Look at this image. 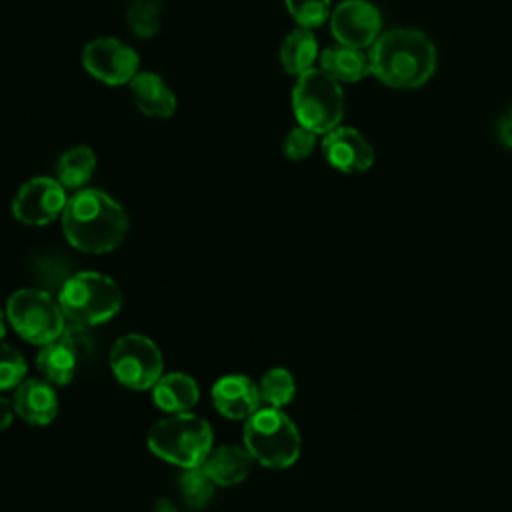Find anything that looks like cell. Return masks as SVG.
<instances>
[{
	"mask_svg": "<svg viewBox=\"0 0 512 512\" xmlns=\"http://www.w3.org/2000/svg\"><path fill=\"white\" fill-rule=\"evenodd\" d=\"M6 316L10 326L30 344H50L66 328L58 300L38 288L16 290L6 302Z\"/></svg>",
	"mask_w": 512,
	"mask_h": 512,
	"instance_id": "cell-7",
	"label": "cell"
},
{
	"mask_svg": "<svg viewBox=\"0 0 512 512\" xmlns=\"http://www.w3.org/2000/svg\"><path fill=\"white\" fill-rule=\"evenodd\" d=\"M110 368L126 388L148 390L162 376L164 362L154 340L142 334H126L110 350Z\"/></svg>",
	"mask_w": 512,
	"mask_h": 512,
	"instance_id": "cell-8",
	"label": "cell"
},
{
	"mask_svg": "<svg viewBox=\"0 0 512 512\" xmlns=\"http://www.w3.org/2000/svg\"><path fill=\"white\" fill-rule=\"evenodd\" d=\"M380 28V12L368 0H344L330 14L332 36L344 46H372L380 36Z\"/></svg>",
	"mask_w": 512,
	"mask_h": 512,
	"instance_id": "cell-11",
	"label": "cell"
},
{
	"mask_svg": "<svg viewBox=\"0 0 512 512\" xmlns=\"http://www.w3.org/2000/svg\"><path fill=\"white\" fill-rule=\"evenodd\" d=\"M320 68L336 82H358L372 74L370 56L362 48L336 44L320 54Z\"/></svg>",
	"mask_w": 512,
	"mask_h": 512,
	"instance_id": "cell-18",
	"label": "cell"
},
{
	"mask_svg": "<svg viewBox=\"0 0 512 512\" xmlns=\"http://www.w3.org/2000/svg\"><path fill=\"white\" fill-rule=\"evenodd\" d=\"M66 202V188L56 178L36 176L18 188L12 214L26 226H46L64 212Z\"/></svg>",
	"mask_w": 512,
	"mask_h": 512,
	"instance_id": "cell-10",
	"label": "cell"
},
{
	"mask_svg": "<svg viewBox=\"0 0 512 512\" xmlns=\"http://www.w3.org/2000/svg\"><path fill=\"white\" fill-rule=\"evenodd\" d=\"M148 448L160 460L180 468L202 466L214 448V434L210 424L192 414L180 412L158 420L148 430Z\"/></svg>",
	"mask_w": 512,
	"mask_h": 512,
	"instance_id": "cell-3",
	"label": "cell"
},
{
	"mask_svg": "<svg viewBox=\"0 0 512 512\" xmlns=\"http://www.w3.org/2000/svg\"><path fill=\"white\" fill-rule=\"evenodd\" d=\"M498 138L504 146L512 148V110H508L498 122Z\"/></svg>",
	"mask_w": 512,
	"mask_h": 512,
	"instance_id": "cell-29",
	"label": "cell"
},
{
	"mask_svg": "<svg viewBox=\"0 0 512 512\" xmlns=\"http://www.w3.org/2000/svg\"><path fill=\"white\" fill-rule=\"evenodd\" d=\"M216 410L230 420H244L260 408L258 384L244 374H226L212 386Z\"/></svg>",
	"mask_w": 512,
	"mask_h": 512,
	"instance_id": "cell-13",
	"label": "cell"
},
{
	"mask_svg": "<svg viewBox=\"0 0 512 512\" xmlns=\"http://www.w3.org/2000/svg\"><path fill=\"white\" fill-rule=\"evenodd\" d=\"M140 56L128 44L116 38H94L82 50V66L96 80L122 86L138 74Z\"/></svg>",
	"mask_w": 512,
	"mask_h": 512,
	"instance_id": "cell-9",
	"label": "cell"
},
{
	"mask_svg": "<svg viewBox=\"0 0 512 512\" xmlns=\"http://www.w3.org/2000/svg\"><path fill=\"white\" fill-rule=\"evenodd\" d=\"M96 168V156L88 146H76L64 152L56 164V180L64 188L84 186Z\"/></svg>",
	"mask_w": 512,
	"mask_h": 512,
	"instance_id": "cell-21",
	"label": "cell"
},
{
	"mask_svg": "<svg viewBox=\"0 0 512 512\" xmlns=\"http://www.w3.org/2000/svg\"><path fill=\"white\" fill-rule=\"evenodd\" d=\"M244 448L266 468H288L300 456V432L280 408H258L246 418Z\"/></svg>",
	"mask_w": 512,
	"mask_h": 512,
	"instance_id": "cell-5",
	"label": "cell"
},
{
	"mask_svg": "<svg viewBox=\"0 0 512 512\" xmlns=\"http://www.w3.org/2000/svg\"><path fill=\"white\" fill-rule=\"evenodd\" d=\"M260 400L272 408L286 406L296 392L294 376L286 368H270L258 382Z\"/></svg>",
	"mask_w": 512,
	"mask_h": 512,
	"instance_id": "cell-22",
	"label": "cell"
},
{
	"mask_svg": "<svg viewBox=\"0 0 512 512\" xmlns=\"http://www.w3.org/2000/svg\"><path fill=\"white\" fill-rule=\"evenodd\" d=\"M6 336V322H4V312L0 310V340Z\"/></svg>",
	"mask_w": 512,
	"mask_h": 512,
	"instance_id": "cell-31",
	"label": "cell"
},
{
	"mask_svg": "<svg viewBox=\"0 0 512 512\" xmlns=\"http://www.w3.org/2000/svg\"><path fill=\"white\" fill-rule=\"evenodd\" d=\"M58 340H62L78 358L90 354V350H92V336L88 334V326L70 322Z\"/></svg>",
	"mask_w": 512,
	"mask_h": 512,
	"instance_id": "cell-28",
	"label": "cell"
},
{
	"mask_svg": "<svg viewBox=\"0 0 512 512\" xmlns=\"http://www.w3.org/2000/svg\"><path fill=\"white\" fill-rule=\"evenodd\" d=\"M134 106L150 118H170L176 112V96L168 84L152 72H138L130 82Z\"/></svg>",
	"mask_w": 512,
	"mask_h": 512,
	"instance_id": "cell-15",
	"label": "cell"
},
{
	"mask_svg": "<svg viewBox=\"0 0 512 512\" xmlns=\"http://www.w3.org/2000/svg\"><path fill=\"white\" fill-rule=\"evenodd\" d=\"M292 108L300 126L328 134L340 126L344 114V94L340 82L322 68H312L298 76L292 90Z\"/></svg>",
	"mask_w": 512,
	"mask_h": 512,
	"instance_id": "cell-6",
	"label": "cell"
},
{
	"mask_svg": "<svg viewBox=\"0 0 512 512\" xmlns=\"http://www.w3.org/2000/svg\"><path fill=\"white\" fill-rule=\"evenodd\" d=\"M62 232L76 250L106 254L126 238L128 216L112 196L86 188L68 198L62 212Z\"/></svg>",
	"mask_w": 512,
	"mask_h": 512,
	"instance_id": "cell-1",
	"label": "cell"
},
{
	"mask_svg": "<svg viewBox=\"0 0 512 512\" xmlns=\"http://www.w3.org/2000/svg\"><path fill=\"white\" fill-rule=\"evenodd\" d=\"M318 58V42L310 28L292 30L280 46V62L288 74L300 76L314 68Z\"/></svg>",
	"mask_w": 512,
	"mask_h": 512,
	"instance_id": "cell-19",
	"label": "cell"
},
{
	"mask_svg": "<svg viewBox=\"0 0 512 512\" xmlns=\"http://www.w3.org/2000/svg\"><path fill=\"white\" fill-rule=\"evenodd\" d=\"M316 136H318L316 132H312L300 124L296 128H292L284 140L286 158L294 160V162L308 158L316 146Z\"/></svg>",
	"mask_w": 512,
	"mask_h": 512,
	"instance_id": "cell-27",
	"label": "cell"
},
{
	"mask_svg": "<svg viewBox=\"0 0 512 512\" xmlns=\"http://www.w3.org/2000/svg\"><path fill=\"white\" fill-rule=\"evenodd\" d=\"M162 0H134L126 12L130 30L138 38H152L160 28Z\"/></svg>",
	"mask_w": 512,
	"mask_h": 512,
	"instance_id": "cell-24",
	"label": "cell"
},
{
	"mask_svg": "<svg viewBox=\"0 0 512 512\" xmlns=\"http://www.w3.org/2000/svg\"><path fill=\"white\" fill-rule=\"evenodd\" d=\"M152 398L162 412L180 414L190 412L196 406L200 390L192 376L184 372H170L162 374L158 382L152 386Z\"/></svg>",
	"mask_w": 512,
	"mask_h": 512,
	"instance_id": "cell-16",
	"label": "cell"
},
{
	"mask_svg": "<svg viewBox=\"0 0 512 512\" xmlns=\"http://www.w3.org/2000/svg\"><path fill=\"white\" fill-rule=\"evenodd\" d=\"M252 456L240 446H216L206 456L202 470L216 486H234L242 482L252 468Z\"/></svg>",
	"mask_w": 512,
	"mask_h": 512,
	"instance_id": "cell-17",
	"label": "cell"
},
{
	"mask_svg": "<svg viewBox=\"0 0 512 512\" xmlns=\"http://www.w3.org/2000/svg\"><path fill=\"white\" fill-rule=\"evenodd\" d=\"M14 412L30 426H48L58 414V396L44 378H24L12 398Z\"/></svg>",
	"mask_w": 512,
	"mask_h": 512,
	"instance_id": "cell-14",
	"label": "cell"
},
{
	"mask_svg": "<svg viewBox=\"0 0 512 512\" xmlns=\"http://www.w3.org/2000/svg\"><path fill=\"white\" fill-rule=\"evenodd\" d=\"M14 404L12 400H8L6 396L0 394V430H6L10 424H12V418H14Z\"/></svg>",
	"mask_w": 512,
	"mask_h": 512,
	"instance_id": "cell-30",
	"label": "cell"
},
{
	"mask_svg": "<svg viewBox=\"0 0 512 512\" xmlns=\"http://www.w3.org/2000/svg\"><path fill=\"white\" fill-rule=\"evenodd\" d=\"M372 74L392 88H418L436 68V48L418 30L396 28L378 36L370 50Z\"/></svg>",
	"mask_w": 512,
	"mask_h": 512,
	"instance_id": "cell-2",
	"label": "cell"
},
{
	"mask_svg": "<svg viewBox=\"0 0 512 512\" xmlns=\"http://www.w3.org/2000/svg\"><path fill=\"white\" fill-rule=\"evenodd\" d=\"M26 376V360L10 344L0 340V392L8 388H16Z\"/></svg>",
	"mask_w": 512,
	"mask_h": 512,
	"instance_id": "cell-26",
	"label": "cell"
},
{
	"mask_svg": "<svg viewBox=\"0 0 512 512\" xmlns=\"http://www.w3.org/2000/svg\"><path fill=\"white\" fill-rule=\"evenodd\" d=\"M322 152L328 164L344 174L364 172L374 162L370 142L352 126H336L324 134Z\"/></svg>",
	"mask_w": 512,
	"mask_h": 512,
	"instance_id": "cell-12",
	"label": "cell"
},
{
	"mask_svg": "<svg viewBox=\"0 0 512 512\" xmlns=\"http://www.w3.org/2000/svg\"><path fill=\"white\" fill-rule=\"evenodd\" d=\"M290 16L302 26V28H318L322 26L332 10L330 0H284Z\"/></svg>",
	"mask_w": 512,
	"mask_h": 512,
	"instance_id": "cell-25",
	"label": "cell"
},
{
	"mask_svg": "<svg viewBox=\"0 0 512 512\" xmlns=\"http://www.w3.org/2000/svg\"><path fill=\"white\" fill-rule=\"evenodd\" d=\"M78 356L62 342L54 340L44 344L36 356V368L40 370L42 378L52 386H66L72 382L76 374Z\"/></svg>",
	"mask_w": 512,
	"mask_h": 512,
	"instance_id": "cell-20",
	"label": "cell"
},
{
	"mask_svg": "<svg viewBox=\"0 0 512 512\" xmlns=\"http://www.w3.org/2000/svg\"><path fill=\"white\" fill-rule=\"evenodd\" d=\"M180 484V494L186 502L188 508L192 510H200L204 508L212 494H214V482L210 480V476L202 470V466L196 468H184V472L178 478Z\"/></svg>",
	"mask_w": 512,
	"mask_h": 512,
	"instance_id": "cell-23",
	"label": "cell"
},
{
	"mask_svg": "<svg viewBox=\"0 0 512 512\" xmlns=\"http://www.w3.org/2000/svg\"><path fill=\"white\" fill-rule=\"evenodd\" d=\"M58 304L68 322L90 328L120 312L122 292L110 276L84 270L64 280L58 288Z\"/></svg>",
	"mask_w": 512,
	"mask_h": 512,
	"instance_id": "cell-4",
	"label": "cell"
}]
</instances>
